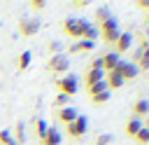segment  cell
I'll use <instances>...</instances> for the list:
<instances>
[{
  "label": "cell",
  "instance_id": "9",
  "mask_svg": "<svg viewBox=\"0 0 149 145\" xmlns=\"http://www.w3.org/2000/svg\"><path fill=\"white\" fill-rule=\"evenodd\" d=\"M116 72L123 77V82H126V80H135V77H137V65H135V63H128V61H119Z\"/></svg>",
  "mask_w": 149,
  "mask_h": 145
},
{
  "label": "cell",
  "instance_id": "3",
  "mask_svg": "<svg viewBox=\"0 0 149 145\" xmlns=\"http://www.w3.org/2000/svg\"><path fill=\"white\" fill-rule=\"evenodd\" d=\"M40 19L37 16H21L19 19V33L23 35V37H33L37 30H40Z\"/></svg>",
  "mask_w": 149,
  "mask_h": 145
},
{
  "label": "cell",
  "instance_id": "33",
  "mask_svg": "<svg viewBox=\"0 0 149 145\" xmlns=\"http://www.w3.org/2000/svg\"><path fill=\"white\" fill-rule=\"evenodd\" d=\"M144 26H149V12H144Z\"/></svg>",
  "mask_w": 149,
  "mask_h": 145
},
{
  "label": "cell",
  "instance_id": "11",
  "mask_svg": "<svg viewBox=\"0 0 149 145\" xmlns=\"http://www.w3.org/2000/svg\"><path fill=\"white\" fill-rule=\"evenodd\" d=\"M56 117H58V122L61 124H70V122H74V117H77V110L74 108H70V105H65V108H61L58 112H56Z\"/></svg>",
  "mask_w": 149,
  "mask_h": 145
},
{
  "label": "cell",
  "instance_id": "23",
  "mask_svg": "<svg viewBox=\"0 0 149 145\" xmlns=\"http://www.w3.org/2000/svg\"><path fill=\"white\" fill-rule=\"evenodd\" d=\"M47 129H49V126H47V122H44V119H35V136H37L40 140L44 138V133H47Z\"/></svg>",
  "mask_w": 149,
  "mask_h": 145
},
{
  "label": "cell",
  "instance_id": "2",
  "mask_svg": "<svg viewBox=\"0 0 149 145\" xmlns=\"http://www.w3.org/2000/svg\"><path fill=\"white\" fill-rule=\"evenodd\" d=\"M119 23H116V19H107V21H102V23H98V35L105 40V44H114L116 42V37H119Z\"/></svg>",
  "mask_w": 149,
  "mask_h": 145
},
{
  "label": "cell",
  "instance_id": "22",
  "mask_svg": "<svg viewBox=\"0 0 149 145\" xmlns=\"http://www.w3.org/2000/svg\"><path fill=\"white\" fill-rule=\"evenodd\" d=\"M107 19H112L109 7H98V9H95V21H98V23H102V21H107Z\"/></svg>",
  "mask_w": 149,
  "mask_h": 145
},
{
  "label": "cell",
  "instance_id": "4",
  "mask_svg": "<svg viewBox=\"0 0 149 145\" xmlns=\"http://www.w3.org/2000/svg\"><path fill=\"white\" fill-rule=\"evenodd\" d=\"M47 68L51 70V72H68V68H70V56L68 54H54V56H49V61H47Z\"/></svg>",
  "mask_w": 149,
  "mask_h": 145
},
{
  "label": "cell",
  "instance_id": "30",
  "mask_svg": "<svg viewBox=\"0 0 149 145\" xmlns=\"http://www.w3.org/2000/svg\"><path fill=\"white\" fill-rule=\"evenodd\" d=\"M44 7H47V0H30V9H35V12H40Z\"/></svg>",
  "mask_w": 149,
  "mask_h": 145
},
{
  "label": "cell",
  "instance_id": "15",
  "mask_svg": "<svg viewBox=\"0 0 149 145\" xmlns=\"http://www.w3.org/2000/svg\"><path fill=\"white\" fill-rule=\"evenodd\" d=\"M133 112H135V119L137 117H149V101L147 98H137L135 103H133Z\"/></svg>",
  "mask_w": 149,
  "mask_h": 145
},
{
  "label": "cell",
  "instance_id": "24",
  "mask_svg": "<svg viewBox=\"0 0 149 145\" xmlns=\"http://www.w3.org/2000/svg\"><path fill=\"white\" fill-rule=\"evenodd\" d=\"M88 98H91V103H93V105H102V103H107L109 91H102V94H95V96H88Z\"/></svg>",
  "mask_w": 149,
  "mask_h": 145
},
{
  "label": "cell",
  "instance_id": "19",
  "mask_svg": "<svg viewBox=\"0 0 149 145\" xmlns=\"http://www.w3.org/2000/svg\"><path fill=\"white\" fill-rule=\"evenodd\" d=\"M12 138H14V143H16V145H23V143H26V129H23V124H21V122L14 126Z\"/></svg>",
  "mask_w": 149,
  "mask_h": 145
},
{
  "label": "cell",
  "instance_id": "25",
  "mask_svg": "<svg viewBox=\"0 0 149 145\" xmlns=\"http://www.w3.org/2000/svg\"><path fill=\"white\" fill-rule=\"evenodd\" d=\"M0 145H16L14 138H12V133L5 131V129H0Z\"/></svg>",
  "mask_w": 149,
  "mask_h": 145
},
{
  "label": "cell",
  "instance_id": "29",
  "mask_svg": "<svg viewBox=\"0 0 149 145\" xmlns=\"http://www.w3.org/2000/svg\"><path fill=\"white\" fill-rule=\"evenodd\" d=\"M109 143H112V136L109 133H100L95 138V145H109Z\"/></svg>",
  "mask_w": 149,
  "mask_h": 145
},
{
  "label": "cell",
  "instance_id": "8",
  "mask_svg": "<svg viewBox=\"0 0 149 145\" xmlns=\"http://www.w3.org/2000/svg\"><path fill=\"white\" fill-rule=\"evenodd\" d=\"M130 44H133V33H128V30L119 33V37L114 42V54H126L130 49Z\"/></svg>",
  "mask_w": 149,
  "mask_h": 145
},
{
  "label": "cell",
  "instance_id": "6",
  "mask_svg": "<svg viewBox=\"0 0 149 145\" xmlns=\"http://www.w3.org/2000/svg\"><path fill=\"white\" fill-rule=\"evenodd\" d=\"M86 129H88V122H86L84 115H77L74 122H70V124L65 126V131H68L70 138H81V136L86 133Z\"/></svg>",
  "mask_w": 149,
  "mask_h": 145
},
{
  "label": "cell",
  "instance_id": "12",
  "mask_svg": "<svg viewBox=\"0 0 149 145\" xmlns=\"http://www.w3.org/2000/svg\"><path fill=\"white\" fill-rule=\"evenodd\" d=\"M105 84H107V91H109V89H121V87H123V77H121L116 70H112V72H107Z\"/></svg>",
  "mask_w": 149,
  "mask_h": 145
},
{
  "label": "cell",
  "instance_id": "20",
  "mask_svg": "<svg viewBox=\"0 0 149 145\" xmlns=\"http://www.w3.org/2000/svg\"><path fill=\"white\" fill-rule=\"evenodd\" d=\"M86 91H88V96H95V94H102V91H107V84H105V80H102V82L88 84V87H86Z\"/></svg>",
  "mask_w": 149,
  "mask_h": 145
},
{
  "label": "cell",
  "instance_id": "18",
  "mask_svg": "<svg viewBox=\"0 0 149 145\" xmlns=\"http://www.w3.org/2000/svg\"><path fill=\"white\" fill-rule=\"evenodd\" d=\"M95 37H98V26H95V23H91V21H86V23H84V33H81V40L95 42Z\"/></svg>",
  "mask_w": 149,
  "mask_h": 145
},
{
  "label": "cell",
  "instance_id": "32",
  "mask_svg": "<svg viewBox=\"0 0 149 145\" xmlns=\"http://www.w3.org/2000/svg\"><path fill=\"white\" fill-rule=\"evenodd\" d=\"M135 7H137V9H144V12H149V0H137V2H135Z\"/></svg>",
  "mask_w": 149,
  "mask_h": 145
},
{
  "label": "cell",
  "instance_id": "10",
  "mask_svg": "<svg viewBox=\"0 0 149 145\" xmlns=\"http://www.w3.org/2000/svg\"><path fill=\"white\" fill-rule=\"evenodd\" d=\"M119 54H114V51H107L105 56H100V65H102V72H112V70H116V65H119Z\"/></svg>",
  "mask_w": 149,
  "mask_h": 145
},
{
  "label": "cell",
  "instance_id": "34",
  "mask_svg": "<svg viewBox=\"0 0 149 145\" xmlns=\"http://www.w3.org/2000/svg\"><path fill=\"white\" fill-rule=\"evenodd\" d=\"M142 126H144V129H147V131H149V117H147V122H144V124H142Z\"/></svg>",
  "mask_w": 149,
  "mask_h": 145
},
{
  "label": "cell",
  "instance_id": "21",
  "mask_svg": "<svg viewBox=\"0 0 149 145\" xmlns=\"http://www.w3.org/2000/svg\"><path fill=\"white\" fill-rule=\"evenodd\" d=\"M16 65H19V70H21V72H23V70H28V65H30V51H21V54H19V63H16Z\"/></svg>",
  "mask_w": 149,
  "mask_h": 145
},
{
  "label": "cell",
  "instance_id": "26",
  "mask_svg": "<svg viewBox=\"0 0 149 145\" xmlns=\"http://www.w3.org/2000/svg\"><path fill=\"white\" fill-rule=\"evenodd\" d=\"M135 140H137L140 145H147V143H149V131H147V129L142 126V129L137 131V136H135Z\"/></svg>",
  "mask_w": 149,
  "mask_h": 145
},
{
  "label": "cell",
  "instance_id": "5",
  "mask_svg": "<svg viewBox=\"0 0 149 145\" xmlns=\"http://www.w3.org/2000/svg\"><path fill=\"white\" fill-rule=\"evenodd\" d=\"M56 89L63 94V96H74L77 94V77L74 75H63V77H58L56 80Z\"/></svg>",
  "mask_w": 149,
  "mask_h": 145
},
{
  "label": "cell",
  "instance_id": "31",
  "mask_svg": "<svg viewBox=\"0 0 149 145\" xmlns=\"http://www.w3.org/2000/svg\"><path fill=\"white\" fill-rule=\"evenodd\" d=\"M65 103H68V96L58 94V98H56V105H58V110H61V108H65Z\"/></svg>",
  "mask_w": 149,
  "mask_h": 145
},
{
  "label": "cell",
  "instance_id": "7",
  "mask_svg": "<svg viewBox=\"0 0 149 145\" xmlns=\"http://www.w3.org/2000/svg\"><path fill=\"white\" fill-rule=\"evenodd\" d=\"M84 80H86V87H88V84H95V82H102V80H105V72H102L100 58H93V63L86 68V75H84Z\"/></svg>",
  "mask_w": 149,
  "mask_h": 145
},
{
  "label": "cell",
  "instance_id": "14",
  "mask_svg": "<svg viewBox=\"0 0 149 145\" xmlns=\"http://www.w3.org/2000/svg\"><path fill=\"white\" fill-rule=\"evenodd\" d=\"M91 49H93V42H88V40H77L70 44V54H86Z\"/></svg>",
  "mask_w": 149,
  "mask_h": 145
},
{
  "label": "cell",
  "instance_id": "27",
  "mask_svg": "<svg viewBox=\"0 0 149 145\" xmlns=\"http://www.w3.org/2000/svg\"><path fill=\"white\" fill-rule=\"evenodd\" d=\"M47 49H49L51 56H54V54H61V44H58V40H49V42H47Z\"/></svg>",
  "mask_w": 149,
  "mask_h": 145
},
{
  "label": "cell",
  "instance_id": "28",
  "mask_svg": "<svg viewBox=\"0 0 149 145\" xmlns=\"http://www.w3.org/2000/svg\"><path fill=\"white\" fill-rule=\"evenodd\" d=\"M88 5H91L88 0H72V2H70V7H72V9H86Z\"/></svg>",
  "mask_w": 149,
  "mask_h": 145
},
{
  "label": "cell",
  "instance_id": "16",
  "mask_svg": "<svg viewBox=\"0 0 149 145\" xmlns=\"http://www.w3.org/2000/svg\"><path fill=\"white\" fill-rule=\"evenodd\" d=\"M140 129H142V122H140V119H135V117H130V119L126 122V126H123V133H126V136H130V138H135Z\"/></svg>",
  "mask_w": 149,
  "mask_h": 145
},
{
  "label": "cell",
  "instance_id": "17",
  "mask_svg": "<svg viewBox=\"0 0 149 145\" xmlns=\"http://www.w3.org/2000/svg\"><path fill=\"white\" fill-rule=\"evenodd\" d=\"M135 65H137V72H142V70H149V42L142 47V54H140V58L135 61Z\"/></svg>",
  "mask_w": 149,
  "mask_h": 145
},
{
  "label": "cell",
  "instance_id": "13",
  "mask_svg": "<svg viewBox=\"0 0 149 145\" xmlns=\"http://www.w3.org/2000/svg\"><path fill=\"white\" fill-rule=\"evenodd\" d=\"M42 145H61V133H58L56 126H49L47 129V133L42 138Z\"/></svg>",
  "mask_w": 149,
  "mask_h": 145
},
{
  "label": "cell",
  "instance_id": "1",
  "mask_svg": "<svg viewBox=\"0 0 149 145\" xmlns=\"http://www.w3.org/2000/svg\"><path fill=\"white\" fill-rule=\"evenodd\" d=\"M84 23H86V19H79V16H65V19H63V33L77 42V40H81Z\"/></svg>",
  "mask_w": 149,
  "mask_h": 145
}]
</instances>
